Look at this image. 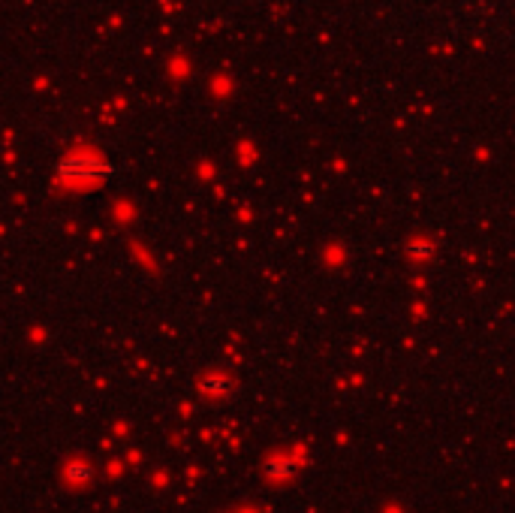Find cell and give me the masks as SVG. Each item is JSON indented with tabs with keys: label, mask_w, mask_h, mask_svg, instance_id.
<instances>
[{
	"label": "cell",
	"mask_w": 515,
	"mask_h": 513,
	"mask_svg": "<svg viewBox=\"0 0 515 513\" xmlns=\"http://www.w3.org/2000/svg\"><path fill=\"white\" fill-rule=\"evenodd\" d=\"M410 257L425 263V260L434 257V245H428V241H413V245H410Z\"/></svg>",
	"instance_id": "3"
},
{
	"label": "cell",
	"mask_w": 515,
	"mask_h": 513,
	"mask_svg": "<svg viewBox=\"0 0 515 513\" xmlns=\"http://www.w3.org/2000/svg\"><path fill=\"white\" fill-rule=\"evenodd\" d=\"M271 471H280V474H289L292 471V462H271ZM277 474V477H280Z\"/></svg>",
	"instance_id": "4"
},
{
	"label": "cell",
	"mask_w": 515,
	"mask_h": 513,
	"mask_svg": "<svg viewBox=\"0 0 515 513\" xmlns=\"http://www.w3.org/2000/svg\"><path fill=\"white\" fill-rule=\"evenodd\" d=\"M55 173L64 181H99L112 175V164L94 154V151H76V154H67L57 160Z\"/></svg>",
	"instance_id": "1"
},
{
	"label": "cell",
	"mask_w": 515,
	"mask_h": 513,
	"mask_svg": "<svg viewBox=\"0 0 515 513\" xmlns=\"http://www.w3.org/2000/svg\"><path fill=\"white\" fill-rule=\"evenodd\" d=\"M202 392L205 396H214V399H220V396H226L229 392V378H224V375H208V378H202Z\"/></svg>",
	"instance_id": "2"
}]
</instances>
